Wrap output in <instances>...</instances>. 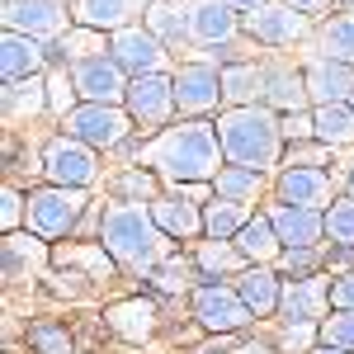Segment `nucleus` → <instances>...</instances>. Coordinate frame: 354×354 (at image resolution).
<instances>
[{"label":"nucleus","mask_w":354,"mask_h":354,"mask_svg":"<svg viewBox=\"0 0 354 354\" xmlns=\"http://www.w3.org/2000/svg\"><path fill=\"white\" fill-rule=\"evenodd\" d=\"M302 76H307V95H312V104H317V109H322V104H350V95H354V66H340V62L322 57V62H312Z\"/></svg>","instance_id":"obj_19"},{"label":"nucleus","mask_w":354,"mask_h":354,"mask_svg":"<svg viewBox=\"0 0 354 354\" xmlns=\"http://www.w3.org/2000/svg\"><path fill=\"white\" fill-rule=\"evenodd\" d=\"M185 19H189V38L194 43H203V48H222V43H232L236 38V10L227 5V0H194L189 10H185Z\"/></svg>","instance_id":"obj_15"},{"label":"nucleus","mask_w":354,"mask_h":354,"mask_svg":"<svg viewBox=\"0 0 354 354\" xmlns=\"http://www.w3.org/2000/svg\"><path fill=\"white\" fill-rule=\"evenodd\" d=\"M307 354H350V350H335V345H312Z\"/></svg>","instance_id":"obj_50"},{"label":"nucleus","mask_w":354,"mask_h":354,"mask_svg":"<svg viewBox=\"0 0 354 354\" xmlns=\"http://www.w3.org/2000/svg\"><path fill=\"white\" fill-rule=\"evenodd\" d=\"M48 57H66L76 66V62H90V57H104V43H100L95 28H76V33H62V43L48 48Z\"/></svg>","instance_id":"obj_34"},{"label":"nucleus","mask_w":354,"mask_h":354,"mask_svg":"<svg viewBox=\"0 0 354 354\" xmlns=\"http://www.w3.org/2000/svg\"><path fill=\"white\" fill-rule=\"evenodd\" d=\"M43 62H48V48H43L38 38H28V33H5V43H0V76H5V85L43 76Z\"/></svg>","instance_id":"obj_20"},{"label":"nucleus","mask_w":354,"mask_h":354,"mask_svg":"<svg viewBox=\"0 0 354 354\" xmlns=\"http://www.w3.org/2000/svg\"><path fill=\"white\" fill-rule=\"evenodd\" d=\"M156 0H76L71 5V19L81 28L95 33H118V28H133L137 15H147Z\"/></svg>","instance_id":"obj_16"},{"label":"nucleus","mask_w":354,"mask_h":354,"mask_svg":"<svg viewBox=\"0 0 354 354\" xmlns=\"http://www.w3.org/2000/svg\"><path fill=\"white\" fill-rule=\"evenodd\" d=\"M76 100H81V95H76L71 76H53V81H48V109H53V113H71V109H81Z\"/></svg>","instance_id":"obj_39"},{"label":"nucleus","mask_w":354,"mask_h":354,"mask_svg":"<svg viewBox=\"0 0 354 354\" xmlns=\"http://www.w3.org/2000/svg\"><path fill=\"white\" fill-rule=\"evenodd\" d=\"M330 265H335V270L354 265V245H335V250H330Z\"/></svg>","instance_id":"obj_47"},{"label":"nucleus","mask_w":354,"mask_h":354,"mask_svg":"<svg viewBox=\"0 0 354 354\" xmlns=\"http://www.w3.org/2000/svg\"><path fill=\"white\" fill-rule=\"evenodd\" d=\"M279 128H283V137H288V142H293V137H312V113H283V118H279Z\"/></svg>","instance_id":"obj_46"},{"label":"nucleus","mask_w":354,"mask_h":354,"mask_svg":"<svg viewBox=\"0 0 354 354\" xmlns=\"http://www.w3.org/2000/svg\"><path fill=\"white\" fill-rule=\"evenodd\" d=\"M194 354H218V350H194Z\"/></svg>","instance_id":"obj_53"},{"label":"nucleus","mask_w":354,"mask_h":354,"mask_svg":"<svg viewBox=\"0 0 354 354\" xmlns=\"http://www.w3.org/2000/svg\"><path fill=\"white\" fill-rule=\"evenodd\" d=\"M109 57L128 71V76H165V43L151 33V28H118L113 33V48Z\"/></svg>","instance_id":"obj_8"},{"label":"nucleus","mask_w":354,"mask_h":354,"mask_svg":"<svg viewBox=\"0 0 354 354\" xmlns=\"http://www.w3.org/2000/svg\"><path fill=\"white\" fill-rule=\"evenodd\" d=\"M43 170H48V180L62 185V189H90L95 175H100L95 147H85L76 137H53V142L43 147Z\"/></svg>","instance_id":"obj_6"},{"label":"nucleus","mask_w":354,"mask_h":354,"mask_svg":"<svg viewBox=\"0 0 354 354\" xmlns=\"http://www.w3.org/2000/svg\"><path fill=\"white\" fill-rule=\"evenodd\" d=\"M213 189H218V198H232V203H250V198L260 194V170H245V165H227V170H218Z\"/></svg>","instance_id":"obj_32"},{"label":"nucleus","mask_w":354,"mask_h":354,"mask_svg":"<svg viewBox=\"0 0 354 354\" xmlns=\"http://www.w3.org/2000/svg\"><path fill=\"white\" fill-rule=\"evenodd\" d=\"M326 302H330V283L326 279H288L283 283V298H279V312L288 322H326Z\"/></svg>","instance_id":"obj_18"},{"label":"nucleus","mask_w":354,"mask_h":354,"mask_svg":"<svg viewBox=\"0 0 354 354\" xmlns=\"http://www.w3.org/2000/svg\"><path fill=\"white\" fill-rule=\"evenodd\" d=\"M218 142L222 156L245 170H274L283 156V128L265 104H245V109H227L218 118Z\"/></svg>","instance_id":"obj_2"},{"label":"nucleus","mask_w":354,"mask_h":354,"mask_svg":"<svg viewBox=\"0 0 354 354\" xmlns=\"http://www.w3.org/2000/svg\"><path fill=\"white\" fill-rule=\"evenodd\" d=\"M28 340H33V350L38 354H71V335L53 322H38V326L28 330Z\"/></svg>","instance_id":"obj_36"},{"label":"nucleus","mask_w":354,"mask_h":354,"mask_svg":"<svg viewBox=\"0 0 354 354\" xmlns=\"http://www.w3.org/2000/svg\"><path fill=\"white\" fill-rule=\"evenodd\" d=\"M236 260H245V255H241V250H232L227 241H208L203 250H198V265H203L208 274H218V270H232Z\"/></svg>","instance_id":"obj_38"},{"label":"nucleus","mask_w":354,"mask_h":354,"mask_svg":"<svg viewBox=\"0 0 354 354\" xmlns=\"http://www.w3.org/2000/svg\"><path fill=\"white\" fill-rule=\"evenodd\" d=\"M142 19H147V28H151L161 43H180V38H189V19H185V10H175L170 0H156Z\"/></svg>","instance_id":"obj_33"},{"label":"nucleus","mask_w":354,"mask_h":354,"mask_svg":"<svg viewBox=\"0 0 354 354\" xmlns=\"http://www.w3.org/2000/svg\"><path fill=\"white\" fill-rule=\"evenodd\" d=\"M232 10H260V5H270V0H227Z\"/></svg>","instance_id":"obj_49"},{"label":"nucleus","mask_w":354,"mask_h":354,"mask_svg":"<svg viewBox=\"0 0 354 354\" xmlns=\"http://www.w3.org/2000/svg\"><path fill=\"white\" fill-rule=\"evenodd\" d=\"M322 53L340 66H354V15H335L322 28Z\"/></svg>","instance_id":"obj_31"},{"label":"nucleus","mask_w":354,"mask_h":354,"mask_svg":"<svg viewBox=\"0 0 354 354\" xmlns=\"http://www.w3.org/2000/svg\"><path fill=\"white\" fill-rule=\"evenodd\" d=\"M85 213V194L81 189H38L28 194V232H38L43 241H57V236H66V232H76V222Z\"/></svg>","instance_id":"obj_4"},{"label":"nucleus","mask_w":354,"mask_h":354,"mask_svg":"<svg viewBox=\"0 0 354 354\" xmlns=\"http://www.w3.org/2000/svg\"><path fill=\"white\" fill-rule=\"evenodd\" d=\"M279 198L283 203H298V208L326 213L330 203H335V185H330L326 170H317V165H288L279 175Z\"/></svg>","instance_id":"obj_14"},{"label":"nucleus","mask_w":354,"mask_h":354,"mask_svg":"<svg viewBox=\"0 0 354 354\" xmlns=\"http://www.w3.org/2000/svg\"><path fill=\"white\" fill-rule=\"evenodd\" d=\"M317 330H322V322H288V326H283V345H288V350H312V335H317Z\"/></svg>","instance_id":"obj_43"},{"label":"nucleus","mask_w":354,"mask_h":354,"mask_svg":"<svg viewBox=\"0 0 354 354\" xmlns=\"http://www.w3.org/2000/svg\"><path fill=\"white\" fill-rule=\"evenodd\" d=\"M19 218H28V198L19 189H5V194H0V222H5V236L19 227Z\"/></svg>","instance_id":"obj_40"},{"label":"nucleus","mask_w":354,"mask_h":354,"mask_svg":"<svg viewBox=\"0 0 354 354\" xmlns=\"http://www.w3.org/2000/svg\"><path fill=\"white\" fill-rule=\"evenodd\" d=\"M322 340L335 350H354V312H335L322 322Z\"/></svg>","instance_id":"obj_37"},{"label":"nucleus","mask_w":354,"mask_h":354,"mask_svg":"<svg viewBox=\"0 0 354 354\" xmlns=\"http://www.w3.org/2000/svg\"><path fill=\"white\" fill-rule=\"evenodd\" d=\"M5 33H28V38H57L66 28V5L62 0H5Z\"/></svg>","instance_id":"obj_13"},{"label":"nucleus","mask_w":354,"mask_h":354,"mask_svg":"<svg viewBox=\"0 0 354 354\" xmlns=\"http://www.w3.org/2000/svg\"><path fill=\"white\" fill-rule=\"evenodd\" d=\"M345 185H350V194H354V161H350V170H345Z\"/></svg>","instance_id":"obj_52"},{"label":"nucleus","mask_w":354,"mask_h":354,"mask_svg":"<svg viewBox=\"0 0 354 354\" xmlns=\"http://www.w3.org/2000/svg\"><path fill=\"white\" fill-rule=\"evenodd\" d=\"M100 241L109 250L113 260L133 265V270H151L161 260V245H165V232L156 227L151 208H137V203H113L104 222H100Z\"/></svg>","instance_id":"obj_3"},{"label":"nucleus","mask_w":354,"mask_h":354,"mask_svg":"<svg viewBox=\"0 0 354 354\" xmlns=\"http://www.w3.org/2000/svg\"><path fill=\"white\" fill-rule=\"evenodd\" d=\"M312 265H317V250H283V255H279V270L298 274V279H307Z\"/></svg>","instance_id":"obj_44"},{"label":"nucleus","mask_w":354,"mask_h":354,"mask_svg":"<svg viewBox=\"0 0 354 354\" xmlns=\"http://www.w3.org/2000/svg\"><path fill=\"white\" fill-rule=\"evenodd\" d=\"M185 283H189V265H185V260L161 265V274H156V288H161V293H185Z\"/></svg>","instance_id":"obj_42"},{"label":"nucleus","mask_w":354,"mask_h":354,"mask_svg":"<svg viewBox=\"0 0 354 354\" xmlns=\"http://www.w3.org/2000/svg\"><path fill=\"white\" fill-rule=\"evenodd\" d=\"M43 260H48V250H43V241H38V232H10V236L0 241V270H5L10 283L38 274Z\"/></svg>","instance_id":"obj_21"},{"label":"nucleus","mask_w":354,"mask_h":354,"mask_svg":"<svg viewBox=\"0 0 354 354\" xmlns=\"http://www.w3.org/2000/svg\"><path fill=\"white\" fill-rule=\"evenodd\" d=\"M43 90H48L43 76H33V81H10L5 90H0V100H5V118L15 123V118H24V113H38L43 104H48Z\"/></svg>","instance_id":"obj_30"},{"label":"nucleus","mask_w":354,"mask_h":354,"mask_svg":"<svg viewBox=\"0 0 354 354\" xmlns=\"http://www.w3.org/2000/svg\"><path fill=\"white\" fill-rule=\"evenodd\" d=\"M236 293L250 307V317H270L279 312V298H283V279H274L265 265H250V270L236 279Z\"/></svg>","instance_id":"obj_23"},{"label":"nucleus","mask_w":354,"mask_h":354,"mask_svg":"<svg viewBox=\"0 0 354 354\" xmlns=\"http://www.w3.org/2000/svg\"><path fill=\"white\" fill-rule=\"evenodd\" d=\"M222 100V76L208 62H189L175 71V109L180 113H213Z\"/></svg>","instance_id":"obj_10"},{"label":"nucleus","mask_w":354,"mask_h":354,"mask_svg":"<svg viewBox=\"0 0 354 354\" xmlns=\"http://www.w3.org/2000/svg\"><path fill=\"white\" fill-rule=\"evenodd\" d=\"M241 354H270V350H265V345H245Z\"/></svg>","instance_id":"obj_51"},{"label":"nucleus","mask_w":354,"mask_h":354,"mask_svg":"<svg viewBox=\"0 0 354 354\" xmlns=\"http://www.w3.org/2000/svg\"><path fill=\"white\" fill-rule=\"evenodd\" d=\"M350 109H354V95H350Z\"/></svg>","instance_id":"obj_54"},{"label":"nucleus","mask_w":354,"mask_h":354,"mask_svg":"<svg viewBox=\"0 0 354 354\" xmlns=\"http://www.w3.org/2000/svg\"><path fill=\"white\" fill-rule=\"evenodd\" d=\"M245 222H250L245 203H232V198H213V203L203 208V232H208L213 241H232Z\"/></svg>","instance_id":"obj_29"},{"label":"nucleus","mask_w":354,"mask_h":354,"mask_svg":"<svg viewBox=\"0 0 354 354\" xmlns=\"http://www.w3.org/2000/svg\"><path fill=\"white\" fill-rule=\"evenodd\" d=\"M147 208H151V218H156V227L165 236H198L203 232V213L189 198H151Z\"/></svg>","instance_id":"obj_24"},{"label":"nucleus","mask_w":354,"mask_h":354,"mask_svg":"<svg viewBox=\"0 0 354 354\" xmlns=\"http://www.w3.org/2000/svg\"><path fill=\"white\" fill-rule=\"evenodd\" d=\"M265 85H270V66H255V62H236L222 71V100L232 109H245L255 100H265Z\"/></svg>","instance_id":"obj_22"},{"label":"nucleus","mask_w":354,"mask_h":354,"mask_svg":"<svg viewBox=\"0 0 354 354\" xmlns=\"http://www.w3.org/2000/svg\"><path fill=\"white\" fill-rule=\"evenodd\" d=\"M330 302H335V312H354V270L330 283Z\"/></svg>","instance_id":"obj_45"},{"label":"nucleus","mask_w":354,"mask_h":354,"mask_svg":"<svg viewBox=\"0 0 354 354\" xmlns=\"http://www.w3.org/2000/svg\"><path fill=\"white\" fill-rule=\"evenodd\" d=\"M236 250H241L245 260H255V265H270V260H279V255H283V241L274 236L270 218H265V213H255V218L236 232Z\"/></svg>","instance_id":"obj_27"},{"label":"nucleus","mask_w":354,"mask_h":354,"mask_svg":"<svg viewBox=\"0 0 354 354\" xmlns=\"http://www.w3.org/2000/svg\"><path fill=\"white\" fill-rule=\"evenodd\" d=\"M312 137L322 142V147H350L354 142V109L350 104H322V109H312Z\"/></svg>","instance_id":"obj_26"},{"label":"nucleus","mask_w":354,"mask_h":354,"mask_svg":"<svg viewBox=\"0 0 354 354\" xmlns=\"http://www.w3.org/2000/svg\"><path fill=\"white\" fill-rule=\"evenodd\" d=\"M307 100H312V95H307V76H302V71H293V66H270L265 104H274V109H283V113H302Z\"/></svg>","instance_id":"obj_25"},{"label":"nucleus","mask_w":354,"mask_h":354,"mask_svg":"<svg viewBox=\"0 0 354 354\" xmlns=\"http://www.w3.org/2000/svg\"><path fill=\"white\" fill-rule=\"evenodd\" d=\"M66 133L95 151H113L133 133V113L118 109V104H81V109L66 113Z\"/></svg>","instance_id":"obj_5"},{"label":"nucleus","mask_w":354,"mask_h":354,"mask_svg":"<svg viewBox=\"0 0 354 354\" xmlns=\"http://www.w3.org/2000/svg\"><path fill=\"white\" fill-rule=\"evenodd\" d=\"M326 236L335 245H354V194L335 198L326 208Z\"/></svg>","instance_id":"obj_35"},{"label":"nucleus","mask_w":354,"mask_h":354,"mask_svg":"<svg viewBox=\"0 0 354 354\" xmlns=\"http://www.w3.org/2000/svg\"><path fill=\"white\" fill-rule=\"evenodd\" d=\"M245 33H250L255 43H265V48H293L298 38H307V15L293 10L288 0H270V5L250 10Z\"/></svg>","instance_id":"obj_9"},{"label":"nucleus","mask_w":354,"mask_h":354,"mask_svg":"<svg viewBox=\"0 0 354 354\" xmlns=\"http://www.w3.org/2000/svg\"><path fill=\"white\" fill-rule=\"evenodd\" d=\"M123 104L133 113V123H165L175 113V76H137Z\"/></svg>","instance_id":"obj_17"},{"label":"nucleus","mask_w":354,"mask_h":354,"mask_svg":"<svg viewBox=\"0 0 354 354\" xmlns=\"http://www.w3.org/2000/svg\"><path fill=\"white\" fill-rule=\"evenodd\" d=\"M118 194H123V198H156V175H147V170H128V175L118 180Z\"/></svg>","instance_id":"obj_41"},{"label":"nucleus","mask_w":354,"mask_h":354,"mask_svg":"<svg viewBox=\"0 0 354 354\" xmlns=\"http://www.w3.org/2000/svg\"><path fill=\"white\" fill-rule=\"evenodd\" d=\"M109 326L123 335V340H147L151 330H156V307L151 302H142V298H133V302H118V307H109Z\"/></svg>","instance_id":"obj_28"},{"label":"nucleus","mask_w":354,"mask_h":354,"mask_svg":"<svg viewBox=\"0 0 354 354\" xmlns=\"http://www.w3.org/2000/svg\"><path fill=\"white\" fill-rule=\"evenodd\" d=\"M71 85H76V95H81L85 104H118V100H128L133 76L113 57H90V62L71 66Z\"/></svg>","instance_id":"obj_7"},{"label":"nucleus","mask_w":354,"mask_h":354,"mask_svg":"<svg viewBox=\"0 0 354 354\" xmlns=\"http://www.w3.org/2000/svg\"><path fill=\"white\" fill-rule=\"evenodd\" d=\"M194 317H198L208 330L227 335V330H241L245 322H250V307L241 302V293H236V288L203 283V288H194Z\"/></svg>","instance_id":"obj_12"},{"label":"nucleus","mask_w":354,"mask_h":354,"mask_svg":"<svg viewBox=\"0 0 354 354\" xmlns=\"http://www.w3.org/2000/svg\"><path fill=\"white\" fill-rule=\"evenodd\" d=\"M274 236L283 241V250H317V241L326 236V213L317 208H298V203H274L270 213Z\"/></svg>","instance_id":"obj_11"},{"label":"nucleus","mask_w":354,"mask_h":354,"mask_svg":"<svg viewBox=\"0 0 354 354\" xmlns=\"http://www.w3.org/2000/svg\"><path fill=\"white\" fill-rule=\"evenodd\" d=\"M288 5H293V10H302V15H307V10H326L330 0H288Z\"/></svg>","instance_id":"obj_48"},{"label":"nucleus","mask_w":354,"mask_h":354,"mask_svg":"<svg viewBox=\"0 0 354 354\" xmlns=\"http://www.w3.org/2000/svg\"><path fill=\"white\" fill-rule=\"evenodd\" d=\"M350 5H354V0H350Z\"/></svg>","instance_id":"obj_55"},{"label":"nucleus","mask_w":354,"mask_h":354,"mask_svg":"<svg viewBox=\"0 0 354 354\" xmlns=\"http://www.w3.org/2000/svg\"><path fill=\"white\" fill-rule=\"evenodd\" d=\"M142 161L156 165L165 180L175 185H203V180H218L222 165V142H218V123H180V128H165Z\"/></svg>","instance_id":"obj_1"}]
</instances>
